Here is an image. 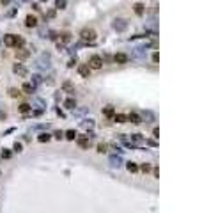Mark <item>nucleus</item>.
Returning a JSON list of instances; mask_svg holds the SVG:
<instances>
[{
  "instance_id": "6e6552de",
  "label": "nucleus",
  "mask_w": 202,
  "mask_h": 213,
  "mask_svg": "<svg viewBox=\"0 0 202 213\" xmlns=\"http://www.w3.org/2000/svg\"><path fill=\"white\" fill-rule=\"evenodd\" d=\"M126 27H128V23H126L124 20H115V21H114V28H115V30H124Z\"/></svg>"
},
{
  "instance_id": "c9c22d12",
  "label": "nucleus",
  "mask_w": 202,
  "mask_h": 213,
  "mask_svg": "<svg viewBox=\"0 0 202 213\" xmlns=\"http://www.w3.org/2000/svg\"><path fill=\"white\" fill-rule=\"evenodd\" d=\"M9 2H11V0H2V4H4V5H7Z\"/></svg>"
},
{
  "instance_id": "bb28decb",
  "label": "nucleus",
  "mask_w": 202,
  "mask_h": 213,
  "mask_svg": "<svg viewBox=\"0 0 202 213\" xmlns=\"http://www.w3.org/2000/svg\"><path fill=\"white\" fill-rule=\"evenodd\" d=\"M106 149H108L106 144H99V146H98V153H106Z\"/></svg>"
},
{
  "instance_id": "473e14b6",
  "label": "nucleus",
  "mask_w": 202,
  "mask_h": 213,
  "mask_svg": "<svg viewBox=\"0 0 202 213\" xmlns=\"http://www.w3.org/2000/svg\"><path fill=\"white\" fill-rule=\"evenodd\" d=\"M153 60L158 62V60H160V53H154V55H153Z\"/></svg>"
},
{
  "instance_id": "393cba45",
  "label": "nucleus",
  "mask_w": 202,
  "mask_h": 213,
  "mask_svg": "<svg viewBox=\"0 0 202 213\" xmlns=\"http://www.w3.org/2000/svg\"><path fill=\"white\" fill-rule=\"evenodd\" d=\"M39 82H41V76H39V75H34V76H32V84H30V85H32V87H35Z\"/></svg>"
},
{
  "instance_id": "f257e3e1",
  "label": "nucleus",
  "mask_w": 202,
  "mask_h": 213,
  "mask_svg": "<svg viewBox=\"0 0 202 213\" xmlns=\"http://www.w3.org/2000/svg\"><path fill=\"white\" fill-rule=\"evenodd\" d=\"M80 37L87 43H92V41H96V30L94 28H82Z\"/></svg>"
},
{
  "instance_id": "a878e982",
  "label": "nucleus",
  "mask_w": 202,
  "mask_h": 213,
  "mask_svg": "<svg viewBox=\"0 0 202 213\" xmlns=\"http://www.w3.org/2000/svg\"><path fill=\"white\" fill-rule=\"evenodd\" d=\"M55 7L57 9H64L66 7V0H55Z\"/></svg>"
},
{
  "instance_id": "9d476101",
  "label": "nucleus",
  "mask_w": 202,
  "mask_h": 213,
  "mask_svg": "<svg viewBox=\"0 0 202 213\" xmlns=\"http://www.w3.org/2000/svg\"><path fill=\"white\" fill-rule=\"evenodd\" d=\"M78 146H80L82 149H89L91 142H89V139H87V137H78Z\"/></svg>"
},
{
  "instance_id": "4be33fe9",
  "label": "nucleus",
  "mask_w": 202,
  "mask_h": 213,
  "mask_svg": "<svg viewBox=\"0 0 202 213\" xmlns=\"http://www.w3.org/2000/svg\"><path fill=\"white\" fill-rule=\"evenodd\" d=\"M21 89H23L27 94H32V92H34V87H32L30 84H23V87H21Z\"/></svg>"
},
{
  "instance_id": "c85d7f7f",
  "label": "nucleus",
  "mask_w": 202,
  "mask_h": 213,
  "mask_svg": "<svg viewBox=\"0 0 202 213\" xmlns=\"http://www.w3.org/2000/svg\"><path fill=\"white\" fill-rule=\"evenodd\" d=\"M105 114H106V116H114V108H112V107H106V108H105Z\"/></svg>"
},
{
  "instance_id": "b1692460",
  "label": "nucleus",
  "mask_w": 202,
  "mask_h": 213,
  "mask_svg": "<svg viewBox=\"0 0 202 213\" xmlns=\"http://www.w3.org/2000/svg\"><path fill=\"white\" fill-rule=\"evenodd\" d=\"M60 39H62V43H69V41H71V34H69V32H64Z\"/></svg>"
},
{
  "instance_id": "423d86ee",
  "label": "nucleus",
  "mask_w": 202,
  "mask_h": 213,
  "mask_svg": "<svg viewBox=\"0 0 202 213\" xmlns=\"http://www.w3.org/2000/svg\"><path fill=\"white\" fill-rule=\"evenodd\" d=\"M12 71H14L16 75H21V76H23V75H27V69H25V66H23V64H14V66H12Z\"/></svg>"
},
{
  "instance_id": "7ed1b4c3",
  "label": "nucleus",
  "mask_w": 202,
  "mask_h": 213,
  "mask_svg": "<svg viewBox=\"0 0 202 213\" xmlns=\"http://www.w3.org/2000/svg\"><path fill=\"white\" fill-rule=\"evenodd\" d=\"M78 73H80L83 78H89V76H91V68H89L87 64H80V66H78Z\"/></svg>"
},
{
  "instance_id": "f8f14e48",
  "label": "nucleus",
  "mask_w": 202,
  "mask_h": 213,
  "mask_svg": "<svg viewBox=\"0 0 202 213\" xmlns=\"http://www.w3.org/2000/svg\"><path fill=\"white\" fill-rule=\"evenodd\" d=\"M133 7H135V12H137L138 16H142V14H144V11H146V5H144V4H140V2H137Z\"/></svg>"
},
{
  "instance_id": "4468645a",
  "label": "nucleus",
  "mask_w": 202,
  "mask_h": 213,
  "mask_svg": "<svg viewBox=\"0 0 202 213\" xmlns=\"http://www.w3.org/2000/svg\"><path fill=\"white\" fill-rule=\"evenodd\" d=\"M126 119H128V116H124V114H115L114 116V121H117V123H126Z\"/></svg>"
},
{
  "instance_id": "72a5a7b5",
  "label": "nucleus",
  "mask_w": 202,
  "mask_h": 213,
  "mask_svg": "<svg viewBox=\"0 0 202 213\" xmlns=\"http://www.w3.org/2000/svg\"><path fill=\"white\" fill-rule=\"evenodd\" d=\"M153 133H154V137H160V135H158V133H160V130H158V128H154V130H153Z\"/></svg>"
},
{
  "instance_id": "ddd939ff",
  "label": "nucleus",
  "mask_w": 202,
  "mask_h": 213,
  "mask_svg": "<svg viewBox=\"0 0 202 213\" xmlns=\"http://www.w3.org/2000/svg\"><path fill=\"white\" fill-rule=\"evenodd\" d=\"M62 89H64L67 94H75V87L71 85V82H64V84H62Z\"/></svg>"
},
{
  "instance_id": "f704fd0d",
  "label": "nucleus",
  "mask_w": 202,
  "mask_h": 213,
  "mask_svg": "<svg viewBox=\"0 0 202 213\" xmlns=\"http://www.w3.org/2000/svg\"><path fill=\"white\" fill-rule=\"evenodd\" d=\"M5 117H7V116H5V112H0V119H2V121H4V119H5Z\"/></svg>"
},
{
  "instance_id": "6ab92c4d",
  "label": "nucleus",
  "mask_w": 202,
  "mask_h": 213,
  "mask_svg": "<svg viewBox=\"0 0 202 213\" xmlns=\"http://www.w3.org/2000/svg\"><path fill=\"white\" fill-rule=\"evenodd\" d=\"M66 139H67V140H75V139H76V132H75V130H67V132H66Z\"/></svg>"
},
{
  "instance_id": "1a4fd4ad",
  "label": "nucleus",
  "mask_w": 202,
  "mask_h": 213,
  "mask_svg": "<svg viewBox=\"0 0 202 213\" xmlns=\"http://www.w3.org/2000/svg\"><path fill=\"white\" fill-rule=\"evenodd\" d=\"M28 55H30V52H28L27 48H18V50H16V57H18V59H27Z\"/></svg>"
},
{
  "instance_id": "f03ea898",
  "label": "nucleus",
  "mask_w": 202,
  "mask_h": 213,
  "mask_svg": "<svg viewBox=\"0 0 202 213\" xmlns=\"http://www.w3.org/2000/svg\"><path fill=\"white\" fill-rule=\"evenodd\" d=\"M91 69H99L101 66H103V59L99 57V55H92L91 59H89V64H87Z\"/></svg>"
},
{
  "instance_id": "f3484780",
  "label": "nucleus",
  "mask_w": 202,
  "mask_h": 213,
  "mask_svg": "<svg viewBox=\"0 0 202 213\" xmlns=\"http://www.w3.org/2000/svg\"><path fill=\"white\" fill-rule=\"evenodd\" d=\"M9 96H11V98H20V96H21V92H20L18 89L11 87V89H9Z\"/></svg>"
},
{
  "instance_id": "39448f33",
  "label": "nucleus",
  "mask_w": 202,
  "mask_h": 213,
  "mask_svg": "<svg viewBox=\"0 0 202 213\" xmlns=\"http://www.w3.org/2000/svg\"><path fill=\"white\" fill-rule=\"evenodd\" d=\"M114 60H115L117 64H126V62H128V55H126V53H115V55H114Z\"/></svg>"
},
{
  "instance_id": "2eb2a0df",
  "label": "nucleus",
  "mask_w": 202,
  "mask_h": 213,
  "mask_svg": "<svg viewBox=\"0 0 202 213\" xmlns=\"http://www.w3.org/2000/svg\"><path fill=\"white\" fill-rule=\"evenodd\" d=\"M126 169H128L130 172H137V171H138V165L133 164V162H128V164H126Z\"/></svg>"
},
{
  "instance_id": "a211bd4d",
  "label": "nucleus",
  "mask_w": 202,
  "mask_h": 213,
  "mask_svg": "<svg viewBox=\"0 0 202 213\" xmlns=\"http://www.w3.org/2000/svg\"><path fill=\"white\" fill-rule=\"evenodd\" d=\"M64 105H66L67 108H75V107H76V101H75L73 98H67V100L64 101Z\"/></svg>"
},
{
  "instance_id": "0eeeda50",
  "label": "nucleus",
  "mask_w": 202,
  "mask_h": 213,
  "mask_svg": "<svg viewBox=\"0 0 202 213\" xmlns=\"http://www.w3.org/2000/svg\"><path fill=\"white\" fill-rule=\"evenodd\" d=\"M25 25H27V27H35V25H37V18L32 16V14H28V16L25 18Z\"/></svg>"
},
{
  "instance_id": "cd10ccee",
  "label": "nucleus",
  "mask_w": 202,
  "mask_h": 213,
  "mask_svg": "<svg viewBox=\"0 0 202 213\" xmlns=\"http://www.w3.org/2000/svg\"><path fill=\"white\" fill-rule=\"evenodd\" d=\"M140 169H142L144 172H149V171H151V165H149V164H142V165H140Z\"/></svg>"
},
{
  "instance_id": "9b49d317",
  "label": "nucleus",
  "mask_w": 202,
  "mask_h": 213,
  "mask_svg": "<svg viewBox=\"0 0 202 213\" xmlns=\"http://www.w3.org/2000/svg\"><path fill=\"white\" fill-rule=\"evenodd\" d=\"M128 119H130L131 123H135V124H140V123H142V117H140L138 114H135V112H131V114L128 116Z\"/></svg>"
},
{
  "instance_id": "dca6fc26",
  "label": "nucleus",
  "mask_w": 202,
  "mask_h": 213,
  "mask_svg": "<svg viewBox=\"0 0 202 213\" xmlns=\"http://www.w3.org/2000/svg\"><path fill=\"white\" fill-rule=\"evenodd\" d=\"M23 44H25V39H23L21 36H16V43H14V46H16V48H23Z\"/></svg>"
},
{
  "instance_id": "aec40b11",
  "label": "nucleus",
  "mask_w": 202,
  "mask_h": 213,
  "mask_svg": "<svg viewBox=\"0 0 202 213\" xmlns=\"http://www.w3.org/2000/svg\"><path fill=\"white\" fill-rule=\"evenodd\" d=\"M50 139H51V135H50V133H41V135L37 137V140H39V142H48Z\"/></svg>"
},
{
  "instance_id": "e433bc0d",
  "label": "nucleus",
  "mask_w": 202,
  "mask_h": 213,
  "mask_svg": "<svg viewBox=\"0 0 202 213\" xmlns=\"http://www.w3.org/2000/svg\"><path fill=\"white\" fill-rule=\"evenodd\" d=\"M41 2H44V0H41Z\"/></svg>"
},
{
  "instance_id": "2f4dec72",
  "label": "nucleus",
  "mask_w": 202,
  "mask_h": 213,
  "mask_svg": "<svg viewBox=\"0 0 202 213\" xmlns=\"http://www.w3.org/2000/svg\"><path fill=\"white\" fill-rule=\"evenodd\" d=\"M21 149H23V148H21V144H20V142H16V144H14V151H18V153H20Z\"/></svg>"
},
{
  "instance_id": "20e7f679",
  "label": "nucleus",
  "mask_w": 202,
  "mask_h": 213,
  "mask_svg": "<svg viewBox=\"0 0 202 213\" xmlns=\"http://www.w3.org/2000/svg\"><path fill=\"white\" fill-rule=\"evenodd\" d=\"M14 43H16V36L14 34H5L4 36V44L5 46H14Z\"/></svg>"
},
{
  "instance_id": "c756f323",
  "label": "nucleus",
  "mask_w": 202,
  "mask_h": 213,
  "mask_svg": "<svg viewBox=\"0 0 202 213\" xmlns=\"http://www.w3.org/2000/svg\"><path fill=\"white\" fill-rule=\"evenodd\" d=\"M9 156H11V151L4 149V151H2V158H9Z\"/></svg>"
},
{
  "instance_id": "7c9ffc66",
  "label": "nucleus",
  "mask_w": 202,
  "mask_h": 213,
  "mask_svg": "<svg viewBox=\"0 0 202 213\" xmlns=\"http://www.w3.org/2000/svg\"><path fill=\"white\" fill-rule=\"evenodd\" d=\"M131 140H135V142H142V137H140V135H133Z\"/></svg>"
},
{
  "instance_id": "5701e85b",
  "label": "nucleus",
  "mask_w": 202,
  "mask_h": 213,
  "mask_svg": "<svg viewBox=\"0 0 202 213\" xmlns=\"http://www.w3.org/2000/svg\"><path fill=\"white\" fill-rule=\"evenodd\" d=\"M110 164H112L114 167H115V165L119 167V165H121V158H119V156H112V158H110Z\"/></svg>"
},
{
  "instance_id": "412c9836",
  "label": "nucleus",
  "mask_w": 202,
  "mask_h": 213,
  "mask_svg": "<svg viewBox=\"0 0 202 213\" xmlns=\"http://www.w3.org/2000/svg\"><path fill=\"white\" fill-rule=\"evenodd\" d=\"M30 108H32V107H30L28 103H21V105H20V112H21V114H27Z\"/></svg>"
}]
</instances>
